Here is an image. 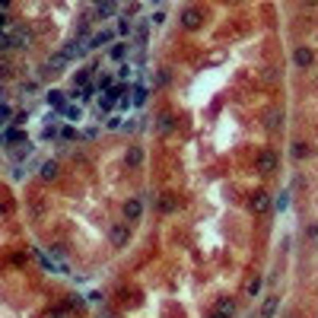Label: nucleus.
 Masks as SVG:
<instances>
[{"mask_svg": "<svg viewBox=\"0 0 318 318\" xmlns=\"http://www.w3.org/2000/svg\"><path fill=\"white\" fill-rule=\"evenodd\" d=\"M108 239H111L115 248H127V242H131V226H127V223H111Z\"/></svg>", "mask_w": 318, "mask_h": 318, "instance_id": "f257e3e1", "label": "nucleus"}, {"mask_svg": "<svg viewBox=\"0 0 318 318\" xmlns=\"http://www.w3.org/2000/svg\"><path fill=\"white\" fill-rule=\"evenodd\" d=\"M29 41H32V32L22 29V25H16V29L6 32V45L10 48H29Z\"/></svg>", "mask_w": 318, "mask_h": 318, "instance_id": "f03ea898", "label": "nucleus"}, {"mask_svg": "<svg viewBox=\"0 0 318 318\" xmlns=\"http://www.w3.org/2000/svg\"><path fill=\"white\" fill-rule=\"evenodd\" d=\"M201 22H204V10H201V6H185V10H182V25H185V29H197Z\"/></svg>", "mask_w": 318, "mask_h": 318, "instance_id": "7ed1b4c3", "label": "nucleus"}, {"mask_svg": "<svg viewBox=\"0 0 318 318\" xmlns=\"http://www.w3.org/2000/svg\"><path fill=\"white\" fill-rule=\"evenodd\" d=\"M258 172H264V175L277 172V153H274V150H261V153H258Z\"/></svg>", "mask_w": 318, "mask_h": 318, "instance_id": "20e7f679", "label": "nucleus"}, {"mask_svg": "<svg viewBox=\"0 0 318 318\" xmlns=\"http://www.w3.org/2000/svg\"><path fill=\"white\" fill-rule=\"evenodd\" d=\"M140 217H143V201H140V197H127V201H124V220L137 223Z\"/></svg>", "mask_w": 318, "mask_h": 318, "instance_id": "39448f33", "label": "nucleus"}, {"mask_svg": "<svg viewBox=\"0 0 318 318\" xmlns=\"http://www.w3.org/2000/svg\"><path fill=\"white\" fill-rule=\"evenodd\" d=\"M86 51H89V45L76 38V41H67V48H64V57H67V61H73V57L80 61V57H86Z\"/></svg>", "mask_w": 318, "mask_h": 318, "instance_id": "423d86ee", "label": "nucleus"}, {"mask_svg": "<svg viewBox=\"0 0 318 318\" xmlns=\"http://www.w3.org/2000/svg\"><path fill=\"white\" fill-rule=\"evenodd\" d=\"M248 207H252V213H264V210L271 207V194L268 191H255L252 201H248Z\"/></svg>", "mask_w": 318, "mask_h": 318, "instance_id": "0eeeda50", "label": "nucleus"}, {"mask_svg": "<svg viewBox=\"0 0 318 318\" xmlns=\"http://www.w3.org/2000/svg\"><path fill=\"white\" fill-rule=\"evenodd\" d=\"M213 312H217V315H226V318H233V315H236V299L220 296V299H217V306H213Z\"/></svg>", "mask_w": 318, "mask_h": 318, "instance_id": "6e6552de", "label": "nucleus"}, {"mask_svg": "<svg viewBox=\"0 0 318 318\" xmlns=\"http://www.w3.org/2000/svg\"><path fill=\"white\" fill-rule=\"evenodd\" d=\"M57 172H61V166H57L54 159H48V162H41L38 175H41V182H54V178H57Z\"/></svg>", "mask_w": 318, "mask_h": 318, "instance_id": "1a4fd4ad", "label": "nucleus"}, {"mask_svg": "<svg viewBox=\"0 0 318 318\" xmlns=\"http://www.w3.org/2000/svg\"><path fill=\"white\" fill-rule=\"evenodd\" d=\"M293 61H296V67H309V64L315 61V51H312V48H296Z\"/></svg>", "mask_w": 318, "mask_h": 318, "instance_id": "9d476101", "label": "nucleus"}, {"mask_svg": "<svg viewBox=\"0 0 318 318\" xmlns=\"http://www.w3.org/2000/svg\"><path fill=\"white\" fill-rule=\"evenodd\" d=\"M124 162H127L131 169H137V166L143 162V147H127V153H124Z\"/></svg>", "mask_w": 318, "mask_h": 318, "instance_id": "9b49d317", "label": "nucleus"}, {"mask_svg": "<svg viewBox=\"0 0 318 318\" xmlns=\"http://www.w3.org/2000/svg\"><path fill=\"white\" fill-rule=\"evenodd\" d=\"M67 64H70V61L64 57V51H57V54H51V57H48V70H51V73H61Z\"/></svg>", "mask_w": 318, "mask_h": 318, "instance_id": "f8f14e48", "label": "nucleus"}, {"mask_svg": "<svg viewBox=\"0 0 318 318\" xmlns=\"http://www.w3.org/2000/svg\"><path fill=\"white\" fill-rule=\"evenodd\" d=\"M111 38H115V32H111V29H105V32H96V35H92L89 41H86V45H89V48H102V45H108Z\"/></svg>", "mask_w": 318, "mask_h": 318, "instance_id": "ddd939ff", "label": "nucleus"}, {"mask_svg": "<svg viewBox=\"0 0 318 318\" xmlns=\"http://www.w3.org/2000/svg\"><path fill=\"white\" fill-rule=\"evenodd\" d=\"M277 306H280V296H268L261 306V318H274L277 315Z\"/></svg>", "mask_w": 318, "mask_h": 318, "instance_id": "4468645a", "label": "nucleus"}, {"mask_svg": "<svg viewBox=\"0 0 318 318\" xmlns=\"http://www.w3.org/2000/svg\"><path fill=\"white\" fill-rule=\"evenodd\" d=\"M147 96H150V92H147V86H134V89H131V102H134V105H143V102H147Z\"/></svg>", "mask_w": 318, "mask_h": 318, "instance_id": "2eb2a0df", "label": "nucleus"}, {"mask_svg": "<svg viewBox=\"0 0 318 318\" xmlns=\"http://www.w3.org/2000/svg\"><path fill=\"white\" fill-rule=\"evenodd\" d=\"M48 105H54L57 111H64V105H67V102H64V92H61V89H51V92H48Z\"/></svg>", "mask_w": 318, "mask_h": 318, "instance_id": "dca6fc26", "label": "nucleus"}, {"mask_svg": "<svg viewBox=\"0 0 318 318\" xmlns=\"http://www.w3.org/2000/svg\"><path fill=\"white\" fill-rule=\"evenodd\" d=\"M92 13H96L99 19H105V16H115V13H118V3H99Z\"/></svg>", "mask_w": 318, "mask_h": 318, "instance_id": "f3484780", "label": "nucleus"}, {"mask_svg": "<svg viewBox=\"0 0 318 318\" xmlns=\"http://www.w3.org/2000/svg\"><path fill=\"white\" fill-rule=\"evenodd\" d=\"M3 140H6V143H22V140H25V134L19 131V127H10V131L3 134Z\"/></svg>", "mask_w": 318, "mask_h": 318, "instance_id": "a211bd4d", "label": "nucleus"}, {"mask_svg": "<svg viewBox=\"0 0 318 318\" xmlns=\"http://www.w3.org/2000/svg\"><path fill=\"white\" fill-rule=\"evenodd\" d=\"M156 131H159V134H169V131H172V115H169V111H166V115H159Z\"/></svg>", "mask_w": 318, "mask_h": 318, "instance_id": "6ab92c4d", "label": "nucleus"}, {"mask_svg": "<svg viewBox=\"0 0 318 318\" xmlns=\"http://www.w3.org/2000/svg\"><path fill=\"white\" fill-rule=\"evenodd\" d=\"M96 89H108V92H111V89H115V76H111V73H102L99 83H96Z\"/></svg>", "mask_w": 318, "mask_h": 318, "instance_id": "aec40b11", "label": "nucleus"}, {"mask_svg": "<svg viewBox=\"0 0 318 318\" xmlns=\"http://www.w3.org/2000/svg\"><path fill=\"white\" fill-rule=\"evenodd\" d=\"M261 287H264V280H261V277H255V280H248V287H245V293H248V296H252V299H255L258 293H261Z\"/></svg>", "mask_w": 318, "mask_h": 318, "instance_id": "412c9836", "label": "nucleus"}, {"mask_svg": "<svg viewBox=\"0 0 318 318\" xmlns=\"http://www.w3.org/2000/svg\"><path fill=\"white\" fill-rule=\"evenodd\" d=\"M29 153H32V143H29V140H22V143H19V150L13 153V159H16V162H22L25 156H29Z\"/></svg>", "mask_w": 318, "mask_h": 318, "instance_id": "4be33fe9", "label": "nucleus"}, {"mask_svg": "<svg viewBox=\"0 0 318 318\" xmlns=\"http://www.w3.org/2000/svg\"><path fill=\"white\" fill-rule=\"evenodd\" d=\"M61 115H64V118H70V121H80V115H83V111H80V105H64Z\"/></svg>", "mask_w": 318, "mask_h": 318, "instance_id": "5701e85b", "label": "nucleus"}, {"mask_svg": "<svg viewBox=\"0 0 318 318\" xmlns=\"http://www.w3.org/2000/svg\"><path fill=\"white\" fill-rule=\"evenodd\" d=\"M115 102H118V99L111 96V92H105V99L99 102V111H111V108H115Z\"/></svg>", "mask_w": 318, "mask_h": 318, "instance_id": "b1692460", "label": "nucleus"}, {"mask_svg": "<svg viewBox=\"0 0 318 318\" xmlns=\"http://www.w3.org/2000/svg\"><path fill=\"white\" fill-rule=\"evenodd\" d=\"M127 57V45H115L111 48V61H124Z\"/></svg>", "mask_w": 318, "mask_h": 318, "instance_id": "393cba45", "label": "nucleus"}, {"mask_svg": "<svg viewBox=\"0 0 318 318\" xmlns=\"http://www.w3.org/2000/svg\"><path fill=\"white\" fill-rule=\"evenodd\" d=\"M280 124H283V115H277V111H271V115H268V127H271V131H277Z\"/></svg>", "mask_w": 318, "mask_h": 318, "instance_id": "a878e982", "label": "nucleus"}, {"mask_svg": "<svg viewBox=\"0 0 318 318\" xmlns=\"http://www.w3.org/2000/svg\"><path fill=\"white\" fill-rule=\"evenodd\" d=\"M309 156V147L306 143H293V159H306Z\"/></svg>", "mask_w": 318, "mask_h": 318, "instance_id": "bb28decb", "label": "nucleus"}, {"mask_svg": "<svg viewBox=\"0 0 318 318\" xmlns=\"http://www.w3.org/2000/svg\"><path fill=\"white\" fill-rule=\"evenodd\" d=\"M57 137H61V140L67 143V140H73V137H76V131H73L70 124H67V127H61V131H57Z\"/></svg>", "mask_w": 318, "mask_h": 318, "instance_id": "cd10ccee", "label": "nucleus"}, {"mask_svg": "<svg viewBox=\"0 0 318 318\" xmlns=\"http://www.w3.org/2000/svg\"><path fill=\"white\" fill-rule=\"evenodd\" d=\"M118 32H121V35H131V19H127V16L118 19Z\"/></svg>", "mask_w": 318, "mask_h": 318, "instance_id": "c85d7f7f", "label": "nucleus"}, {"mask_svg": "<svg viewBox=\"0 0 318 318\" xmlns=\"http://www.w3.org/2000/svg\"><path fill=\"white\" fill-rule=\"evenodd\" d=\"M41 137H45V140H54V137H57V127H54V124H45V131H41Z\"/></svg>", "mask_w": 318, "mask_h": 318, "instance_id": "c756f323", "label": "nucleus"}, {"mask_svg": "<svg viewBox=\"0 0 318 318\" xmlns=\"http://www.w3.org/2000/svg\"><path fill=\"white\" fill-rule=\"evenodd\" d=\"M287 197H290V194H287V191H283V194L277 197V201H274V207H277V210H287V204H290V201H287Z\"/></svg>", "mask_w": 318, "mask_h": 318, "instance_id": "7c9ffc66", "label": "nucleus"}, {"mask_svg": "<svg viewBox=\"0 0 318 318\" xmlns=\"http://www.w3.org/2000/svg\"><path fill=\"white\" fill-rule=\"evenodd\" d=\"M35 89H38V83H22V86H19L22 96H29V92H35Z\"/></svg>", "mask_w": 318, "mask_h": 318, "instance_id": "2f4dec72", "label": "nucleus"}, {"mask_svg": "<svg viewBox=\"0 0 318 318\" xmlns=\"http://www.w3.org/2000/svg\"><path fill=\"white\" fill-rule=\"evenodd\" d=\"M6 118H13V111H10V105H0V124H3Z\"/></svg>", "mask_w": 318, "mask_h": 318, "instance_id": "473e14b6", "label": "nucleus"}, {"mask_svg": "<svg viewBox=\"0 0 318 318\" xmlns=\"http://www.w3.org/2000/svg\"><path fill=\"white\" fill-rule=\"evenodd\" d=\"M118 127H121V118L111 115V118H108V131H118Z\"/></svg>", "mask_w": 318, "mask_h": 318, "instance_id": "72a5a7b5", "label": "nucleus"}, {"mask_svg": "<svg viewBox=\"0 0 318 318\" xmlns=\"http://www.w3.org/2000/svg\"><path fill=\"white\" fill-rule=\"evenodd\" d=\"M159 207H162V210H172V207H175V201H172V197L166 194V197H162V201H159Z\"/></svg>", "mask_w": 318, "mask_h": 318, "instance_id": "f704fd0d", "label": "nucleus"}, {"mask_svg": "<svg viewBox=\"0 0 318 318\" xmlns=\"http://www.w3.org/2000/svg\"><path fill=\"white\" fill-rule=\"evenodd\" d=\"M6 25H10V16H6V10H0V32H3Z\"/></svg>", "mask_w": 318, "mask_h": 318, "instance_id": "c9c22d12", "label": "nucleus"}, {"mask_svg": "<svg viewBox=\"0 0 318 318\" xmlns=\"http://www.w3.org/2000/svg\"><path fill=\"white\" fill-rule=\"evenodd\" d=\"M13 124L19 127V124H25V111H19V115H13Z\"/></svg>", "mask_w": 318, "mask_h": 318, "instance_id": "e433bc0d", "label": "nucleus"}, {"mask_svg": "<svg viewBox=\"0 0 318 318\" xmlns=\"http://www.w3.org/2000/svg\"><path fill=\"white\" fill-rule=\"evenodd\" d=\"M99 318H115V315H111L108 309H99Z\"/></svg>", "mask_w": 318, "mask_h": 318, "instance_id": "4c0bfd02", "label": "nucleus"}, {"mask_svg": "<svg viewBox=\"0 0 318 318\" xmlns=\"http://www.w3.org/2000/svg\"><path fill=\"white\" fill-rule=\"evenodd\" d=\"M10 45H6V35H0V51H6Z\"/></svg>", "mask_w": 318, "mask_h": 318, "instance_id": "58836bf2", "label": "nucleus"}, {"mask_svg": "<svg viewBox=\"0 0 318 318\" xmlns=\"http://www.w3.org/2000/svg\"><path fill=\"white\" fill-rule=\"evenodd\" d=\"M210 318H226V315H217V312H213V315H210Z\"/></svg>", "mask_w": 318, "mask_h": 318, "instance_id": "ea45409f", "label": "nucleus"}, {"mask_svg": "<svg viewBox=\"0 0 318 318\" xmlns=\"http://www.w3.org/2000/svg\"><path fill=\"white\" fill-rule=\"evenodd\" d=\"M0 143H3V137H0Z\"/></svg>", "mask_w": 318, "mask_h": 318, "instance_id": "a19ab883", "label": "nucleus"}]
</instances>
